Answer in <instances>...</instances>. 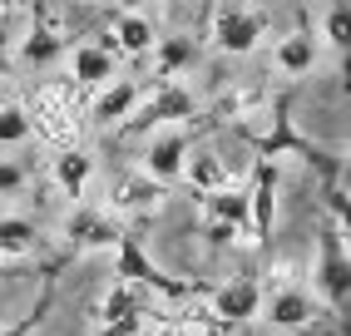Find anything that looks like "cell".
Listing matches in <instances>:
<instances>
[{
    "mask_svg": "<svg viewBox=\"0 0 351 336\" xmlns=\"http://www.w3.org/2000/svg\"><path fill=\"white\" fill-rule=\"evenodd\" d=\"M114 282H124V287H154V292H163V297H189L193 287L189 282H173L169 272L158 267V262L144 252V243H138L134 232H124L119 237V248H114Z\"/></svg>",
    "mask_w": 351,
    "mask_h": 336,
    "instance_id": "cell-1",
    "label": "cell"
},
{
    "mask_svg": "<svg viewBox=\"0 0 351 336\" xmlns=\"http://www.w3.org/2000/svg\"><path fill=\"white\" fill-rule=\"evenodd\" d=\"M312 277H317L322 302L332 307V311H341L346 297H351V257H346V237H341L337 223H326L317 232V272Z\"/></svg>",
    "mask_w": 351,
    "mask_h": 336,
    "instance_id": "cell-2",
    "label": "cell"
},
{
    "mask_svg": "<svg viewBox=\"0 0 351 336\" xmlns=\"http://www.w3.org/2000/svg\"><path fill=\"white\" fill-rule=\"evenodd\" d=\"M178 119H198L193 89H183L178 80H158L149 99H138V109L124 119V134H149L158 124H178Z\"/></svg>",
    "mask_w": 351,
    "mask_h": 336,
    "instance_id": "cell-3",
    "label": "cell"
},
{
    "mask_svg": "<svg viewBox=\"0 0 351 336\" xmlns=\"http://www.w3.org/2000/svg\"><path fill=\"white\" fill-rule=\"evenodd\" d=\"M272 15L257 5H218L213 10V45L223 55H252L257 40L267 35Z\"/></svg>",
    "mask_w": 351,
    "mask_h": 336,
    "instance_id": "cell-4",
    "label": "cell"
},
{
    "mask_svg": "<svg viewBox=\"0 0 351 336\" xmlns=\"http://www.w3.org/2000/svg\"><path fill=\"white\" fill-rule=\"evenodd\" d=\"M119 237H124V228H119V218H114V213L80 203V208L64 218V257L99 252V248H119Z\"/></svg>",
    "mask_w": 351,
    "mask_h": 336,
    "instance_id": "cell-5",
    "label": "cell"
},
{
    "mask_svg": "<svg viewBox=\"0 0 351 336\" xmlns=\"http://www.w3.org/2000/svg\"><path fill=\"white\" fill-rule=\"evenodd\" d=\"M277 228V163L257 158L252 168V193H247V243L267 248Z\"/></svg>",
    "mask_w": 351,
    "mask_h": 336,
    "instance_id": "cell-6",
    "label": "cell"
},
{
    "mask_svg": "<svg viewBox=\"0 0 351 336\" xmlns=\"http://www.w3.org/2000/svg\"><path fill=\"white\" fill-rule=\"evenodd\" d=\"M263 311V287L252 277H232L223 287H213V322L218 326H238V322H252Z\"/></svg>",
    "mask_w": 351,
    "mask_h": 336,
    "instance_id": "cell-7",
    "label": "cell"
},
{
    "mask_svg": "<svg viewBox=\"0 0 351 336\" xmlns=\"http://www.w3.org/2000/svg\"><path fill=\"white\" fill-rule=\"evenodd\" d=\"M183 158H189V139H183V134H163V139H154L149 149H144L138 173L154 178L158 188H169V183L183 178Z\"/></svg>",
    "mask_w": 351,
    "mask_h": 336,
    "instance_id": "cell-8",
    "label": "cell"
},
{
    "mask_svg": "<svg viewBox=\"0 0 351 336\" xmlns=\"http://www.w3.org/2000/svg\"><path fill=\"white\" fill-rule=\"evenodd\" d=\"M64 50H69V40L55 30V20H50V15H35V25L15 40V60H20V64H35V69L55 64ZM15 60H10V64H15Z\"/></svg>",
    "mask_w": 351,
    "mask_h": 336,
    "instance_id": "cell-9",
    "label": "cell"
},
{
    "mask_svg": "<svg viewBox=\"0 0 351 336\" xmlns=\"http://www.w3.org/2000/svg\"><path fill=\"white\" fill-rule=\"evenodd\" d=\"M272 64L282 69L287 80H302V75H312V69L322 64V40H317V30H292V35H282L277 40V50H272Z\"/></svg>",
    "mask_w": 351,
    "mask_h": 336,
    "instance_id": "cell-10",
    "label": "cell"
},
{
    "mask_svg": "<svg viewBox=\"0 0 351 336\" xmlns=\"http://www.w3.org/2000/svg\"><path fill=\"white\" fill-rule=\"evenodd\" d=\"M114 69H119V50H114L109 40H84V45H75V84L104 89V84H114Z\"/></svg>",
    "mask_w": 351,
    "mask_h": 336,
    "instance_id": "cell-11",
    "label": "cell"
},
{
    "mask_svg": "<svg viewBox=\"0 0 351 336\" xmlns=\"http://www.w3.org/2000/svg\"><path fill=\"white\" fill-rule=\"evenodd\" d=\"M109 25H114V50L119 55H144L158 45V25L149 10H114Z\"/></svg>",
    "mask_w": 351,
    "mask_h": 336,
    "instance_id": "cell-12",
    "label": "cell"
},
{
    "mask_svg": "<svg viewBox=\"0 0 351 336\" xmlns=\"http://www.w3.org/2000/svg\"><path fill=\"white\" fill-rule=\"evenodd\" d=\"M138 99H144V89H138L134 80H114V84H104L99 94H95V104H89V119L95 124H124V119L138 109Z\"/></svg>",
    "mask_w": 351,
    "mask_h": 336,
    "instance_id": "cell-13",
    "label": "cell"
},
{
    "mask_svg": "<svg viewBox=\"0 0 351 336\" xmlns=\"http://www.w3.org/2000/svg\"><path fill=\"white\" fill-rule=\"evenodd\" d=\"M178 183H189L198 198H208V193H223L232 178H228V163H223L218 154H208V149H189V158H183V178H178Z\"/></svg>",
    "mask_w": 351,
    "mask_h": 336,
    "instance_id": "cell-14",
    "label": "cell"
},
{
    "mask_svg": "<svg viewBox=\"0 0 351 336\" xmlns=\"http://www.w3.org/2000/svg\"><path fill=\"white\" fill-rule=\"evenodd\" d=\"M312 317H317V307H312V297L302 292V287H277L272 302H267V322H272V326H282V331L307 326Z\"/></svg>",
    "mask_w": 351,
    "mask_h": 336,
    "instance_id": "cell-15",
    "label": "cell"
},
{
    "mask_svg": "<svg viewBox=\"0 0 351 336\" xmlns=\"http://www.w3.org/2000/svg\"><path fill=\"white\" fill-rule=\"evenodd\" d=\"M163 193H169V188H158V183H154V178H144V173H124L119 183L109 188L114 208H124V213H149V208H158V203H163Z\"/></svg>",
    "mask_w": 351,
    "mask_h": 336,
    "instance_id": "cell-16",
    "label": "cell"
},
{
    "mask_svg": "<svg viewBox=\"0 0 351 336\" xmlns=\"http://www.w3.org/2000/svg\"><path fill=\"white\" fill-rule=\"evenodd\" d=\"M203 213H208V223H223L232 228L238 237H247V193H238V188H223V193H208L198 198Z\"/></svg>",
    "mask_w": 351,
    "mask_h": 336,
    "instance_id": "cell-17",
    "label": "cell"
},
{
    "mask_svg": "<svg viewBox=\"0 0 351 336\" xmlns=\"http://www.w3.org/2000/svg\"><path fill=\"white\" fill-rule=\"evenodd\" d=\"M154 55H158V80H173L198 64V40L193 35H158Z\"/></svg>",
    "mask_w": 351,
    "mask_h": 336,
    "instance_id": "cell-18",
    "label": "cell"
},
{
    "mask_svg": "<svg viewBox=\"0 0 351 336\" xmlns=\"http://www.w3.org/2000/svg\"><path fill=\"white\" fill-rule=\"evenodd\" d=\"M124 322H144V292L114 282L109 297H104V307H99V326H124Z\"/></svg>",
    "mask_w": 351,
    "mask_h": 336,
    "instance_id": "cell-19",
    "label": "cell"
},
{
    "mask_svg": "<svg viewBox=\"0 0 351 336\" xmlns=\"http://www.w3.org/2000/svg\"><path fill=\"white\" fill-rule=\"evenodd\" d=\"M95 178V154H84V149H64L55 158V183L64 188L69 198H84V183Z\"/></svg>",
    "mask_w": 351,
    "mask_h": 336,
    "instance_id": "cell-20",
    "label": "cell"
},
{
    "mask_svg": "<svg viewBox=\"0 0 351 336\" xmlns=\"http://www.w3.org/2000/svg\"><path fill=\"white\" fill-rule=\"evenodd\" d=\"M40 248V228L30 218H0V257H30Z\"/></svg>",
    "mask_w": 351,
    "mask_h": 336,
    "instance_id": "cell-21",
    "label": "cell"
},
{
    "mask_svg": "<svg viewBox=\"0 0 351 336\" xmlns=\"http://www.w3.org/2000/svg\"><path fill=\"white\" fill-rule=\"evenodd\" d=\"M50 307H55V267H45V292H40V302H35V311H25L20 322H10V326H0V336H30L45 317H50Z\"/></svg>",
    "mask_w": 351,
    "mask_h": 336,
    "instance_id": "cell-22",
    "label": "cell"
},
{
    "mask_svg": "<svg viewBox=\"0 0 351 336\" xmlns=\"http://www.w3.org/2000/svg\"><path fill=\"white\" fill-rule=\"evenodd\" d=\"M322 45L332 50H351V5H326L322 10Z\"/></svg>",
    "mask_w": 351,
    "mask_h": 336,
    "instance_id": "cell-23",
    "label": "cell"
},
{
    "mask_svg": "<svg viewBox=\"0 0 351 336\" xmlns=\"http://www.w3.org/2000/svg\"><path fill=\"white\" fill-rule=\"evenodd\" d=\"M35 134L25 104H0V143H25Z\"/></svg>",
    "mask_w": 351,
    "mask_h": 336,
    "instance_id": "cell-24",
    "label": "cell"
},
{
    "mask_svg": "<svg viewBox=\"0 0 351 336\" xmlns=\"http://www.w3.org/2000/svg\"><path fill=\"white\" fill-rule=\"evenodd\" d=\"M263 99H267L263 89H238V94H228V99L218 104V119H223V114H232V119H238V124H243V114H247V109H257Z\"/></svg>",
    "mask_w": 351,
    "mask_h": 336,
    "instance_id": "cell-25",
    "label": "cell"
},
{
    "mask_svg": "<svg viewBox=\"0 0 351 336\" xmlns=\"http://www.w3.org/2000/svg\"><path fill=\"white\" fill-rule=\"evenodd\" d=\"M138 336H203L193 322H183V317H169V322H154V326H144Z\"/></svg>",
    "mask_w": 351,
    "mask_h": 336,
    "instance_id": "cell-26",
    "label": "cell"
},
{
    "mask_svg": "<svg viewBox=\"0 0 351 336\" xmlns=\"http://www.w3.org/2000/svg\"><path fill=\"white\" fill-rule=\"evenodd\" d=\"M25 168L20 163H10V158H0V193H20V188H25Z\"/></svg>",
    "mask_w": 351,
    "mask_h": 336,
    "instance_id": "cell-27",
    "label": "cell"
},
{
    "mask_svg": "<svg viewBox=\"0 0 351 336\" xmlns=\"http://www.w3.org/2000/svg\"><path fill=\"white\" fill-rule=\"evenodd\" d=\"M232 243H238V232H232V228L208 223V248H213V252H223V248H232Z\"/></svg>",
    "mask_w": 351,
    "mask_h": 336,
    "instance_id": "cell-28",
    "label": "cell"
},
{
    "mask_svg": "<svg viewBox=\"0 0 351 336\" xmlns=\"http://www.w3.org/2000/svg\"><path fill=\"white\" fill-rule=\"evenodd\" d=\"M144 331V322H124V326H99L95 336H138Z\"/></svg>",
    "mask_w": 351,
    "mask_h": 336,
    "instance_id": "cell-29",
    "label": "cell"
}]
</instances>
